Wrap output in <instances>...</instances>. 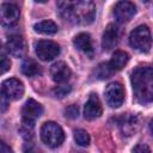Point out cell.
Wrapping results in <instances>:
<instances>
[{"label": "cell", "instance_id": "6da1fadb", "mask_svg": "<svg viewBox=\"0 0 153 153\" xmlns=\"http://www.w3.org/2000/svg\"><path fill=\"white\" fill-rule=\"evenodd\" d=\"M57 8L65 20L78 25L92 23L96 16V6L92 0H59Z\"/></svg>", "mask_w": 153, "mask_h": 153}, {"label": "cell", "instance_id": "7a4b0ae2", "mask_svg": "<svg viewBox=\"0 0 153 153\" xmlns=\"http://www.w3.org/2000/svg\"><path fill=\"white\" fill-rule=\"evenodd\" d=\"M131 87L139 103L153 102V67L140 66L131 73Z\"/></svg>", "mask_w": 153, "mask_h": 153}, {"label": "cell", "instance_id": "3957f363", "mask_svg": "<svg viewBox=\"0 0 153 153\" xmlns=\"http://www.w3.org/2000/svg\"><path fill=\"white\" fill-rule=\"evenodd\" d=\"M41 139L47 146L55 148V147H59L63 142L65 133L57 123L45 122L41 128Z\"/></svg>", "mask_w": 153, "mask_h": 153}, {"label": "cell", "instance_id": "277c9868", "mask_svg": "<svg viewBox=\"0 0 153 153\" xmlns=\"http://www.w3.org/2000/svg\"><path fill=\"white\" fill-rule=\"evenodd\" d=\"M129 43L134 49L141 53H147L152 45V37L149 29L146 25H140L136 29H134L130 32Z\"/></svg>", "mask_w": 153, "mask_h": 153}, {"label": "cell", "instance_id": "5b68a950", "mask_svg": "<svg viewBox=\"0 0 153 153\" xmlns=\"http://www.w3.org/2000/svg\"><path fill=\"white\" fill-rule=\"evenodd\" d=\"M35 51L42 61H51L60 54V47L53 41H38L35 43Z\"/></svg>", "mask_w": 153, "mask_h": 153}, {"label": "cell", "instance_id": "8992f818", "mask_svg": "<svg viewBox=\"0 0 153 153\" xmlns=\"http://www.w3.org/2000/svg\"><path fill=\"white\" fill-rule=\"evenodd\" d=\"M42 112H43L42 105L33 99H29L26 100V103L22 109V121L24 124L33 126L35 121L42 115Z\"/></svg>", "mask_w": 153, "mask_h": 153}, {"label": "cell", "instance_id": "52a82bcc", "mask_svg": "<svg viewBox=\"0 0 153 153\" xmlns=\"http://www.w3.org/2000/svg\"><path fill=\"white\" fill-rule=\"evenodd\" d=\"M105 98L111 108H120L124 102V90L120 82H111L105 88Z\"/></svg>", "mask_w": 153, "mask_h": 153}, {"label": "cell", "instance_id": "ba28073f", "mask_svg": "<svg viewBox=\"0 0 153 153\" xmlns=\"http://www.w3.org/2000/svg\"><path fill=\"white\" fill-rule=\"evenodd\" d=\"M1 92L5 93L8 97V99L17 100V99H20L24 94V85L20 80L16 78H10L2 81Z\"/></svg>", "mask_w": 153, "mask_h": 153}, {"label": "cell", "instance_id": "9c48e42d", "mask_svg": "<svg viewBox=\"0 0 153 153\" xmlns=\"http://www.w3.org/2000/svg\"><path fill=\"white\" fill-rule=\"evenodd\" d=\"M136 12L135 5L129 0H120L114 8V16L120 23L129 22Z\"/></svg>", "mask_w": 153, "mask_h": 153}, {"label": "cell", "instance_id": "30bf717a", "mask_svg": "<svg viewBox=\"0 0 153 153\" xmlns=\"http://www.w3.org/2000/svg\"><path fill=\"white\" fill-rule=\"evenodd\" d=\"M118 126L124 136H131L140 129V118L136 115L127 114L120 118Z\"/></svg>", "mask_w": 153, "mask_h": 153}, {"label": "cell", "instance_id": "8fae6325", "mask_svg": "<svg viewBox=\"0 0 153 153\" xmlns=\"http://www.w3.org/2000/svg\"><path fill=\"white\" fill-rule=\"evenodd\" d=\"M1 24L2 26H13L19 19V8L13 4H2L1 10Z\"/></svg>", "mask_w": 153, "mask_h": 153}, {"label": "cell", "instance_id": "7c38bea8", "mask_svg": "<svg viewBox=\"0 0 153 153\" xmlns=\"http://www.w3.org/2000/svg\"><path fill=\"white\" fill-rule=\"evenodd\" d=\"M102 104L96 93H91L85 106H84V116L87 120H96L102 115Z\"/></svg>", "mask_w": 153, "mask_h": 153}, {"label": "cell", "instance_id": "4fadbf2b", "mask_svg": "<svg viewBox=\"0 0 153 153\" xmlns=\"http://www.w3.org/2000/svg\"><path fill=\"white\" fill-rule=\"evenodd\" d=\"M71 69L69 67L62 62V61H59V62H55L51 67H50V75H51V79L57 82V84H62V82H66L69 78H71Z\"/></svg>", "mask_w": 153, "mask_h": 153}, {"label": "cell", "instance_id": "5bb4252c", "mask_svg": "<svg viewBox=\"0 0 153 153\" xmlns=\"http://www.w3.org/2000/svg\"><path fill=\"white\" fill-rule=\"evenodd\" d=\"M118 43V29L114 24H109L104 30L102 37V47L104 50L109 51L114 49Z\"/></svg>", "mask_w": 153, "mask_h": 153}, {"label": "cell", "instance_id": "9a60e30c", "mask_svg": "<svg viewBox=\"0 0 153 153\" xmlns=\"http://www.w3.org/2000/svg\"><path fill=\"white\" fill-rule=\"evenodd\" d=\"M6 49L8 54H11L14 57H20L25 53V42L24 38L19 35H13L8 37L6 41Z\"/></svg>", "mask_w": 153, "mask_h": 153}, {"label": "cell", "instance_id": "2e32d148", "mask_svg": "<svg viewBox=\"0 0 153 153\" xmlns=\"http://www.w3.org/2000/svg\"><path fill=\"white\" fill-rule=\"evenodd\" d=\"M73 43L75 45L76 49H79L81 53H84L86 56L92 57L93 56V45H92V39L90 37L88 33L81 32L79 35H76L73 39Z\"/></svg>", "mask_w": 153, "mask_h": 153}, {"label": "cell", "instance_id": "e0dca14e", "mask_svg": "<svg viewBox=\"0 0 153 153\" xmlns=\"http://www.w3.org/2000/svg\"><path fill=\"white\" fill-rule=\"evenodd\" d=\"M22 72L26 76H35V75H38L42 73L41 66L33 59H30V57H26L22 62Z\"/></svg>", "mask_w": 153, "mask_h": 153}, {"label": "cell", "instance_id": "ac0fdd59", "mask_svg": "<svg viewBox=\"0 0 153 153\" xmlns=\"http://www.w3.org/2000/svg\"><path fill=\"white\" fill-rule=\"evenodd\" d=\"M128 61H129V55L126 51L118 50V51H115L109 63L114 71H121L127 65Z\"/></svg>", "mask_w": 153, "mask_h": 153}, {"label": "cell", "instance_id": "d6986e66", "mask_svg": "<svg viewBox=\"0 0 153 153\" xmlns=\"http://www.w3.org/2000/svg\"><path fill=\"white\" fill-rule=\"evenodd\" d=\"M57 29H59L57 25L53 20H43L33 25V30L37 33H42V35H53L57 32Z\"/></svg>", "mask_w": 153, "mask_h": 153}, {"label": "cell", "instance_id": "ffe728a7", "mask_svg": "<svg viewBox=\"0 0 153 153\" xmlns=\"http://www.w3.org/2000/svg\"><path fill=\"white\" fill-rule=\"evenodd\" d=\"M115 71L111 68L110 63L109 62H103V63H99L98 67L94 69V75L97 79H106L109 78Z\"/></svg>", "mask_w": 153, "mask_h": 153}, {"label": "cell", "instance_id": "44dd1931", "mask_svg": "<svg viewBox=\"0 0 153 153\" xmlns=\"http://www.w3.org/2000/svg\"><path fill=\"white\" fill-rule=\"evenodd\" d=\"M74 140L79 146L86 147L90 143V135L84 129H76L74 130Z\"/></svg>", "mask_w": 153, "mask_h": 153}, {"label": "cell", "instance_id": "7402d4cb", "mask_svg": "<svg viewBox=\"0 0 153 153\" xmlns=\"http://www.w3.org/2000/svg\"><path fill=\"white\" fill-rule=\"evenodd\" d=\"M71 90H72V87L69 85H60L53 90V93L56 98H63L65 96H67L71 92Z\"/></svg>", "mask_w": 153, "mask_h": 153}, {"label": "cell", "instance_id": "603a6c76", "mask_svg": "<svg viewBox=\"0 0 153 153\" xmlns=\"http://www.w3.org/2000/svg\"><path fill=\"white\" fill-rule=\"evenodd\" d=\"M78 115H79V108L75 104H72V105H69L65 109V116L68 117V118L74 120V118L78 117Z\"/></svg>", "mask_w": 153, "mask_h": 153}, {"label": "cell", "instance_id": "cb8c5ba5", "mask_svg": "<svg viewBox=\"0 0 153 153\" xmlns=\"http://www.w3.org/2000/svg\"><path fill=\"white\" fill-rule=\"evenodd\" d=\"M0 67H1V73L2 74L6 73L11 68V62H10V60L7 59V56L5 54H1V65H0Z\"/></svg>", "mask_w": 153, "mask_h": 153}, {"label": "cell", "instance_id": "d4e9b609", "mask_svg": "<svg viewBox=\"0 0 153 153\" xmlns=\"http://www.w3.org/2000/svg\"><path fill=\"white\" fill-rule=\"evenodd\" d=\"M8 104H10L8 97H7L5 93L1 92V97H0V110H1V112H5V111H6Z\"/></svg>", "mask_w": 153, "mask_h": 153}, {"label": "cell", "instance_id": "484cf974", "mask_svg": "<svg viewBox=\"0 0 153 153\" xmlns=\"http://www.w3.org/2000/svg\"><path fill=\"white\" fill-rule=\"evenodd\" d=\"M133 151H134V152H151L149 147L146 146V145H143V143H140V145L135 146V147L133 148Z\"/></svg>", "mask_w": 153, "mask_h": 153}, {"label": "cell", "instance_id": "4316f807", "mask_svg": "<svg viewBox=\"0 0 153 153\" xmlns=\"http://www.w3.org/2000/svg\"><path fill=\"white\" fill-rule=\"evenodd\" d=\"M12 152V148L10 146H7L6 142L1 141L0 142V153H11Z\"/></svg>", "mask_w": 153, "mask_h": 153}, {"label": "cell", "instance_id": "83f0119b", "mask_svg": "<svg viewBox=\"0 0 153 153\" xmlns=\"http://www.w3.org/2000/svg\"><path fill=\"white\" fill-rule=\"evenodd\" d=\"M149 130H151V133H152V135H153V118H152V121L149 122Z\"/></svg>", "mask_w": 153, "mask_h": 153}, {"label": "cell", "instance_id": "f1b7e54d", "mask_svg": "<svg viewBox=\"0 0 153 153\" xmlns=\"http://www.w3.org/2000/svg\"><path fill=\"white\" fill-rule=\"evenodd\" d=\"M143 4H152L153 2V0H141Z\"/></svg>", "mask_w": 153, "mask_h": 153}, {"label": "cell", "instance_id": "f546056e", "mask_svg": "<svg viewBox=\"0 0 153 153\" xmlns=\"http://www.w3.org/2000/svg\"><path fill=\"white\" fill-rule=\"evenodd\" d=\"M36 2H41V4H43V2H47L48 0H35Z\"/></svg>", "mask_w": 153, "mask_h": 153}]
</instances>
